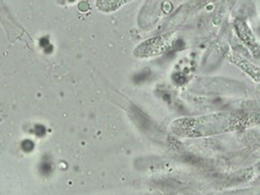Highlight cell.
<instances>
[{
	"mask_svg": "<svg viewBox=\"0 0 260 195\" xmlns=\"http://www.w3.org/2000/svg\"><path fill=\"white\" fill-rule=\"evenodd\" d=\"M259 123V115L219 112L175 121L171 129L178 136L204 137L230 131H238Z\"/></svg>",
	"mask_w": 260,
	"mask_h": 195,
	"instance_id": "cell-1",
	"label": "cell"
},
{
	"mask_svg": "<svg viewBox=\"0 0 260 195\" xmlns=\"http://www.w3.org/2000/svg\"><path fill=\"white\" fill-rule=\"evenodd\" d=\"M177 40L178 38L175 34H166L152 37L139 45L134 51V54L138 57H151L161 55L174 49L177 45Z\"/></svg>",
	"mask_w": 260,
	"mask_h": 195,
	"instance_id": "cell-2",
	"label": "cell"
},
{
	"mask_svg": "<svg viewBox=\"0 0 260 195\" xmlns=\"http://www.w3.org/2000/svg\"><path fill=\"white\" fill-rule=\"evenodd\" d=\"M234 25L238 35H240V37L251 48L252 52L256 56L259 55V45L256 41V37L253 35L252 31L249 29L248 25L244 22V21H241V20H236Z\"/></svg>",
	"mask_w": 260,
	"mask_h": 195,
	"instance_id": "cell-3",
	"label": "cell"
},
{
	"mask_svg": "<svg viewBox=\"0 0 260 195\" xmlns=\"http://www.w3.org/2000/svg\"><path fill=\"white\" fill-rule=\"evenodd\" d=\"M230 58L234 64H236L237 67H240L243 71L248 73L255 81H259V68L253 66V64L238 55H231Z\"/></svg>",
	"mask_w": 260,
	"mask_h": 195,
	"instance_id": "cell-4",
	"label": "cell"
},
{
	"mask_svg": "<svg viewBox=\"0 0 260 195\" xmlns=\"http://www.w3.org/2000/svg\"><path fill=\"white\" fill-rule=\"evenodd\" d=\"M123 4H125V2H98L97 7L104 12H113Z\"/></svg>",
	"mask_w": 260,
	"mask_h": 195,
	"instance_id": "cell-5",
	"label": "cell"
},
{
	"mask_svg": "<svg viewBox=\"0 0 260 195\" xmlns=\"http://www.w3.org/2000/svg\"><path fill=\"white\" fill-rule=\"evenodd\" d=\"M0 123H2V119H0Z\"/></svg>",
	"mask_w": 260,
	"mask_h": 195,
	"instance_id": "cell-6",
	"label": "cell"
}]
</instances>
